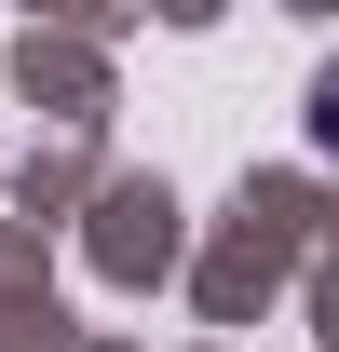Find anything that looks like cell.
I'll return each mask as SVG.
<instances>
[{"label": "cell", "mask_w": 339, "mask_h": 352, "mask_svg": "<svg viewBox=\"0 0 339 352\" xmlns=\"http://www.w3.org/2000/svg\"><path fill=\"white\" fill-rule=\"evenodd\" d=\"M312 149H326V163H339V68H326V82H312Z\"/></svg>", "instance_id": "cell-1"}]
</instances>
